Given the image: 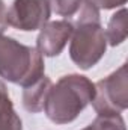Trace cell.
<instances>
[{
    "label": "cell",
    "mask_w": 128,
    "mask_h": 130,
    "mask_svg": "<svg viewBox=\"0 0 128 130\" xmlns=\"http://www.w3.org/2000/svg\"><path fill=\"white\" fill-rule=\"evenodd\" d=\"M69 41V58L80 70L92 68L105 55L107 39L101 24V14L89 0H83L77 11Z\"/></svg>",
    "instance_id": "obj_1"
},
{
    "label": "cell",
    "mask_w": 128,
    "mask_h": 130,
    "mask_svg": "<svg viewBox=\"0 0 128 130\" xmlns=\"http://www.w3.org/2000/svg\"><path fill=\"white\" fill-rule=\"evenodd\" d=\"M95 83L83 74H66L51 85L44 112L54 124H68L92 103Z\"/></svg>",
    "instance_id": "obj_2"
},
{
    "label": "cell",
    "mask_w": 128,
    "mask_h": 130,
    "mask_svg": "<svg viewBox=\"0 0 128 130\" xmlns=\"http://www.w3.org/2000/svg\"><path fill=\"white\" fill-rule=\"evenodd\" d=\"M45 73L44 56L36 47L0 33V77L23 88L35 83Z\"/></svg>",
    "instance_id": "obj_3"
},
{
    "label": "cell",
    "mask_w": 128,
    "mask_h": 130,
    "mask_svg": "<svg viewBox=\"0 0 128 130\" xmlns=\"http://www.w3.org/2000/svg\"><path fill=\"white\" fill-rule=\"evenodd\" d=\"M92 106L98 115L121 113L128 107V65L122 64L110 76L95 83Z\"/></svg>",
    "instance_id": "obj_4"
},
{
    "label": "cell",
    "mask_w": 128,
    "mask_h": 130,
    "mask_svg": "<svg viewBox=\"0 0 128 130\" xmlns=\"http://www.w3.org/2000/svg\"><path fill=\"white\" fill-rule=\"evenodd\" d=\"M48 0H14L8 9V26L23 32L41 30L50 20Z\"/></svg>",
    "instance_id": "obj_5"
},
{
    "label": "cell",
    "mask_w": 128,
    "mask_h": 130,
    "mask_svg": "<svg viewBox=\"0 0 128 130\" xmlns=\"http://www.w3.org/2000/svg\"><path fill=\"white\" fill-rule=\"evenodd\" d=\"M74 30V23L68 20L48 21L36 38V50L47 58L59 56L63 52L65 45L71 39Z\"/></svg>",
    "instance_id": "obj_6"
},
{
    "label": "cell",
    "mask_w": 128,
    "mask_h": 130,
    "mask_svg": "<svg viewBox=\"0 0 128 130\" xmlns=\"http://www.w3.org/2000/svg\"><path fill=\"white\" fill-rule=\"evenodd\" d=\"M51 85H53L51 79L44 74L35 83L26 86L23 89V106H24V109L30 113H38V112L44 110V104H45V100H47Z\"/></svg>",
    "instance_id": "obj_7"
},
{
    "label": "cell",
    "mask_w": 128,
    "mask_h": 130,
    "mask_svg": "<svg viewBox=\"0 0 128 130\" xmlns=\"http://www.w3.org/2000/svg\"><path fill=\"white\" fill-rule=\"evenodd\" d=\"M0 130H23V121L14 109L5 82L0 80Z\"/></svg>",
    "instance_id": "obj_8"
},
{
    "label": "cell",
    "mask_w": 128,
    "mask_h": 130,
    "mask_svg": "<svg viewBox=\"0 0 128 130\" xmlns=\"http://www.w3.org/2000/svg\"><path fill=\"white\" fill-rule=\"evenodd\" d=\"M105 32V39L107 44H110L112 47L121 45L125 39H127V9L122 6L116 14L112 15Z\"/></svg>",
    "instance_id": "obj_9"
},
{
    "label": "cell",
    "mask_w": 128,
    "mask_h": 130,
    "mask_svg": "<svg viewBox=\"0 0 128 130\" xmlns=\"http://www.w3.org/2000/svg\"><path fill=\"white\" fill-rule=\"evenodd\" d=\"M81 130H127L125 121L121 113L115 115H98L95 120Z\"/></svg>",
    "instance_id": "obj_10"
},
{
    "label": "cell",
    "mask_w": 128,
    "mask_h": 130,
    "mask_svg": "<svg viewBox=\"0 0 128 130\" xmlns=\"http://www.w3.org/2000/svg\"><path fill=\"white\" fill-rule=\"evenodd\" d=\"M83 0H48L50 8L54 14L60 17H72L80 9Z\"/></svg>",
    "instance_id": "obj_11"
},
{
    "label": "cell",
    "mask_w": 128,
    "mask_h": 130,
    "mask_svg": "<svg viewBox=\"0 0 128 130\" xmlns=\"http://www.w3.org/2000/svg\"><path fill=\"white\" fill-rule=\"evenodd\" d=\"M89 2L94 3L98 9H104V11L116 9V8L124 6L127 3V0H89Z\"/></svg>",
    "instance_id": "obj_12"
},
{
    "label": "cell",
    "mask_w": 128,
    "mask_h": 130,
    "mask_svg": "<svg viewBox=\"0 0 128 130\" xmlns=\"http://www.w3.org/2000/svg\"><path fill=\"white\" fill-rule=\"evenodd\" d=\"M8 27V9L3 0H0V33H3Z\"/></svg>",
    "instance_id": "obj_13"
}]
</instances>
